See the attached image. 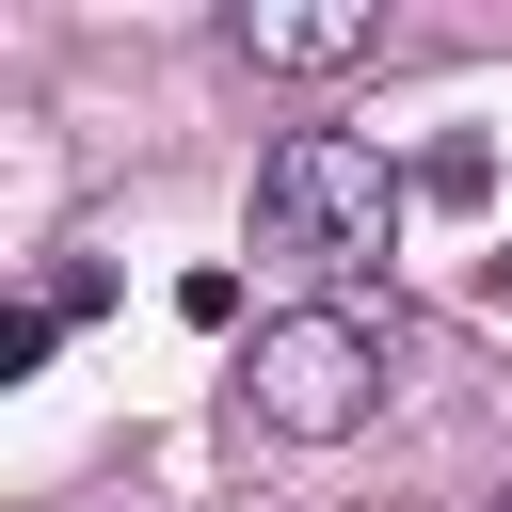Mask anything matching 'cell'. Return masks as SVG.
Listing matches in <instances>:
<instances>
[{
    "label": "cell",
    "mask_w": 512,
    "mask_h": 512,
    "mask_svg": "<svg viewBox=\"0 0 512 512\" xmlns=\"http://www.w3.org/2000/svg\"><path fill=\"white\" fill-rule=\"evenodd\" d=\"M256 224H272L288 256H320V272H384V240H400V160H384L368 128H288V144L256 160Z\"/></svg>",
    "instance_id": "obj_1"
},
{
    "label": "cell",
    "mask_w": 512,
    "mask_h": 512,
    "mask_svg": "<svg viewBox=\"0 0 512 512\" xmlns=\"http://www.w3.org/2000/svg\"><path fill=\"white\" fill-rule=\"evenodd\" d=\"M240 400H256V432H288V448H336V432H368V400H384V336H368L352 304L256 320V352H240Z\"/></svg>",
    "instance_id": "obj_2"
},
{
    "label": "cell",
    "mask_w": 512,
    "mask_h": 512,
    "mask_svg": "<svg viewBox=\"0 0 512 512\" xmlns=\"http://www.w3.org/2000/svg\"><path fill=\"white\" fill-rule=\"evenodd\" d=\"M224 32H240V64H288V80H336V64H368V48H384V16H368V0H240Z\"/></svg>",
    "instance_id": "obj_3"
}]
</instances>
